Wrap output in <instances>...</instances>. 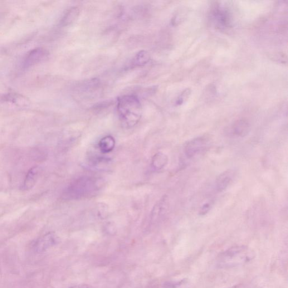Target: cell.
Wrapping results in <instances>:
<instances>
[{
  "label": "cell",
  "instance_id": "6da1fadb",
  "mask_svg": "<svg viewBox=\"0 0 288 288\" xmlns=\"http://www.w3.org/2000/svg\"><path fill=\"white\" fill-rule=\"evenodd\" d=\"M122 125L125 128H132L137 125L142 114V106L137 97L125 95L120 97L117 104Z\"/></svg>",
  "mask_w": 288,
  "mask_h": 288
},
{
  "label": "cell",
  "instance_id": "ac0fdd59",
  "mask_svg": "<svg viewBox=\"0 0 288 288\" xmlns=\"http://www.w3.org/2000/svg\"><path fill=\"white\" fill-rule=\"evenodd\" d=\"M70 288H91L89 286H86V285H80V286H76L74 287H72Z\"/></svg>",
  "mask_w": 288,
  "mask_h": 288
},
{
  "label": "cell",
  "instance_id": "e0dca14e",
  "mask_svg": "<svg viewBox=\"0 0 288 288\" xmlns=\"http://www.w3.org/2000/svg\"><path fill=\"white\" fill-rule=\"evenodd\" d=\"M229 288H247L245 285H242V284H239V285H237L235 286H233L231 287H229Z\"/></svg>",
  "mask_w": 288,
  "mask_h": 288
},
{
  "label": "cell",
  "instance_id": "52a82bcc",
  "mask_svg": "<svg viewBox=\"0 0 288 288\" xmlns=\"http://www.w3.org/2000/svg\"><path fill=\"white\" fill-rule=\"evenodd\" d=\"M236 172L234 170L228 169L218 176L216 180L215 188L217 192H222L233 183Z\"/></svg>",
  "mask_w": 288,
  "mask_h": 288
},
{
  "label": "cell",
  "instance_id": "ba28073f",
  "mask_svg": "<svg viewBox=\"0 0 288 288\" xmlns=\"http://www.w3.org/2000/svg\"><path fill=\"white\" fill-rule=\"evenodd\" d=\"M40 168L38 166H35L29 170L21 189L23 191H28L35 186L40 174Z\"/></svg>",
  "mask_w": 288,
  "mask_h": 288
},
{
  "label": "cell",
  "instance_id": "5bb4252c",
  "mask_svg": "<svg viewBox=\"0 0 288 288\" xmlns=\"http://www.w3.org/2000/svg\"><path fill=\"white\" fill-rule=\"evenodd\" d=\"M45 56V52L42 50H37L33 51L29 54L27 58L26 65H31L35 63L38 61H40V59L43 58Z\"/></svg>",
  "mask_w": 288,
  "mask_h": 288
},
{
  "label": "cell",
  "instance_id": "5b68a950",
  "mask_svg": "<svg viewBox=\"0 0 288 288\" xmlns=\"http://www.w3.org/2000/svg\"><path fill=\"white\" fill-rule=\"evenodd\" d=\"M251 129L249 122L245 119L237 120L232 125L230 128V134L237 138H245L247 136Z\"/></svg>",
  "mask_w": 288,
  "mask_h": 288
},
{
  "label": "cell",
  "instance_id": "30bf717a",
  "mask_svg": "<svg viewBox=\"0 0 288 288\" xmlns=\"http://www.w3.org/2000/svg\"><path fill=\"white\" fill-rule=\"evenodd\" d=\"M168 158L167 155L162 152L155 154L151 160V165L155 170L163 169L168 164Z\"/></svg>",
  "mask_w": 288,
  "mask_h": 288
},
{
  "label": "cell",
  "instance_id": "4fadbf2b",
  "mask_svg": "<svg viewBox=\"0 0 288 288\" xmlns=\"http://www.w3.org/2000/svg\"><path fill=\"white\" fill-rule=\"evenodd\" d=\"M150 60V55L147 51H141L136 54L134 58L133 64L135 66H144L147 64Z\"/></svg>",
  "mask_w": 288,
  "mask_h": 288
},
{
  "label": "cell",
  "instance_id": "7a4b0ae2",
  "mask_svg": "<svg viewBox=\"0 0 288 288\" xmlns=\"http://www.w3.org/2000/svg\"><path fill=\"white\" fill-rule=\"evenodd\" d=\"M253 253L245 247H234L222 254L219 260L221 266H234L251 260Z\"/></svg>",
  "mask_w": 288,
  "mask_h": 288
},
{
  "label": "cell",
  "instance_id": "2e32d148",
  "mask_svg": "<svg viewBox=\"0 0 288 288\" xmlns=\"http://www.w3.org/2000/svg\"><path fill=\"white\" fill-rule=\"evenodd\" d=\"M212 206V202L205 203L199 209V215L202 216L206 215V214L209 212L210 210H211Z\"/></svg>",
  "mask_w": 288,
  "mask_h": 288
},
{
  "label": "cell",
  "instance_id": "9a60e30c",
  "mask_svg": "<svg viewBox=\"0 0 288 288\" xmlns=\"http://www.w3.org/2000/svg\"><path fill=\"white\" fill-rule=\"evenodd\" d=\"M190 94H191V89L189 88V89L184 90L179 96L177 102V105H182L185 101L188 100Z\"/></svg>",
  "mask_w": 288,
  "mask_h": 288
},
{
  "label": "cell",
  "instance_id": "3957f363",
  "mask_svg": "<svg viewBox=\"0 0 288 288\" xmlns=\"http://www.w3.org/2000/svg\"><path fill=\"white\" fill-rule=\"evenodd\" d=\"M95 181L89 178H82L73 183L68 188L66 196L74 199L87 197L97 190Z\"/></svg>",
  "mask_w": 288,
  "mask_h": 288
},
{
  "label": "cell",
  "instance_id": "7c38bea8",
  "mask_svg": "<svg viewBox=\"0 0 288 288\" xmlns=\"http://www.w3.org/2000/svg\"><path fill=\"white\" fill-rule=\"evenodd\" d=\"M80 10L76 7H73L68 10L63 17L62 23L63 26L70 25L74 23L79 16Z\"/></svg>",
  "mask_w": 288,
  "mask_h": 288
},
{
  "label": "cell",
  "instance_id": "8fae6325",
  "mask_svg": "<svg viewBox=\"0 0 288 288\" xmlns=\"http://www.w3.org/2000/svg\"><path fill=\"white\" fill-rule=\"evenodd\" d=\"M213 15L219 27L224 28L228 26L230 16L227 11L218 8L214 11Z\"/></svg>",
  "mask_w": 288,
  "mask_h": 288
},
{
  "label": "cell",
  "instance_id": "277c9868",
  "mask_svg": "<svg viewBox=\"0 0 288 288\" xmlns=\"http://www.w3.org/2000/svg\"><path fill=\"white\" fill-rule=\"evenodd\" d=\"M208 145V140L204 137H198L188 141L185 144L184 152L187 158L192 159L201 153Z\"/></svg>",
  "mask_w": 288,
  "mask_h": 288
},
{
  "label": "cell",
  "instance_id": "9c48e42d",
  "mask_svg": "<svg viewBox=\"0 0 288 288\" xmlns=\"http://www.w3.org/2000/svg\"><path fill=\"white\" fill-rule=\"evenodd\" d=\"M116 141L111 136H106L102 138L98 144V147L102 154H108L115 148Z\"/></svg>",
  "mask_w": 288,
  "mask_h": 288
},
{
  "label": "cell",
  "instance_id": "8992f818",
  "mask_svg": "<svg viewBox=\"0 0 288 288\" xmlns=\"http://www.w3.org/2000/svg\"><path fill=\"white\" fill-rule=\"evenodd\" d=\"M59 242H60V238L56 234L53 233H49L38 239L35 243V248L38 252H43L57 245Z\"/></svg>",
  "mask_w": 288,
  "mask_h": 288
}]
</instances>
